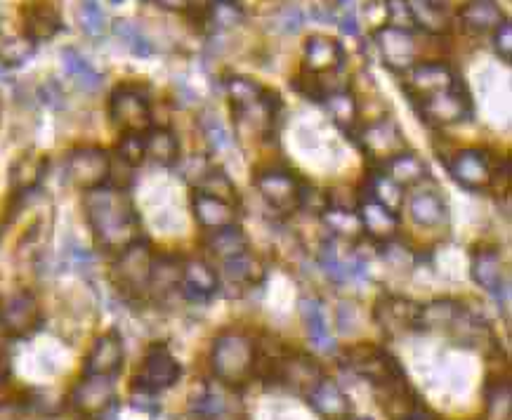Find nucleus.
I'll return each instance as SVG.
<instances>
[{"label": "nucleus", "instance_id": "nucleus-57", "mask_svg": "<svg viewBox=\"0 0 512 420\" xmlns=\"http://www.w3.org/2000/svg\"><path fill=\"white\" fill-rule=\"evenodd\" d=\"M5 74V62H3V59H0V76H3Z\"/></svg>", "mask_w": 512, "mask_h": 420}, {"label": "nucleus", "instance_id": "nucleus-56", "mask_svg": "<svg viewBox=\"0 0 512 420\" xmlns=\"http://www.w3.org/2000/svg\"><path fill=\"white\" fill-rule=\"evenodd\" d=\"M402 420H437V418L432 416V413H428V409H425V406H420L418 411H413L411 416H406Z\"/></svg>", "mask_w": 512, "mask_h": 420}, {"label": "nucleus", "instance_id": "nucleus-46", "mask_svg": "<svg viewBox=\"0 0 512 420\" xmlns=\"http://www.w3.org/2000/svg\"><path fill=\"white\" fill-rule=\"evenodd\" d=\"M116 156L118 161L126 163L128 168H137L140 163L147 159L144 156V133H123L121 142L116 147Z\"/></svg>", "mask_w": 512, "mask_h": 420}, {"label": "nucleus", "instance_id": "nucleus-20", "mask_svg": "<svg viewBox=\"0 0 512 420\" xmlns=\"http://www.w3.org/2000/svg\"><path fill=\"white\" fill-rule=\"evenodd\" d=\"M123 340L116 331L104 333L95 340V345L90 347L88 357H85L83 376H102V378H116L123 369Z\"/></svg>", "mask_w": 512, "mask_h": 420}, {"label": "nucleus", "instance_id": "nucleus-53", "mask_svg": "<svg viewBox=\"0 0 512 420\" xmlns=\"http://www.w3.org/2000/svg\"><path fill=\"white\" fill-rule=\"evenodd\" d=\"M210 168H213V166H210L206 159H199V156H194V159L185 161V166H182V177H185V180H192V182H196V185H199V182L203 180V177H206V173H208Z\"/></svg>", "mask_w": 512, "mask_h": 420}, {"label": "nucleus", "instance_id": "nucleus-51", "mask_svg": "<svg viewBox=\"0 0 512 420\" xmlns=\"http://www.w3.org/2000/svg\"><path fill=\"white\" fill-rule=\"evenodd\" d=\"M303 24L305 17L298 5H286V8L277 15V26L281 31H286V34H295V31L303 29Z\"/></svg>", "mask_w": 512, "mask_h": 420}, {"label": "nucleus", "instance_id": "nucleus-4", "mask_svg": "<svg viewBox=\"0 0 512 420\" xmlns=\"http://www.w3.org/2000/svg\"><path fill=\"white\" fill-rule=\"evenodd\" d=\"M111 123L121 133H147L152 128V104L140 85L121 83L109 97Z\"/></svg>", "mask_w": 512, "mask_h": 420}, {"label": "nucleus", "instance_id": "nucleus-9", "mask_svg": "<svg viewBox=\"0 0 512 420\" xmlns=\"http://www.w3.org/2000/svg\"><path fill=\"white\" fill-rule=\"evenodd\" d=\"M64 175L71 187L90 192V189L107 185L111 177V156L100 147L74 149L64 163Z\"/></svg>", "mask_w": 512, "mask_h": 420}, {"label": "nucleus", "instance_id": "nucleus-52", "mask_svg": "<svg viewBox=\"0 0 512 420\" xmlns=\"http://www.w3.org/2000/svg\"><path fill=\"white\" fill-rule=\"evenodd\" d=\"M494 48H496L498 55H501L503 62L510 64V59H512V24H510V19H505V22L494 31Z\"/></svg>", "mask_w": 512, "mask_h": 420}, {"label": "nucleus", "instance_id": "nucleus-49", "mask_svg": "<svg viewBox=\"0 0 512 420\" xmlns=\"http://www.w3.org/2000/svg\"><path fill=\"white\" fill-rule=\"evenodd\" d=\"M385 8H387V19H390V24L387 26H395V29L413 31V34H416L418 22L416 17H413V12L406 0H387Z\"/></svg>", "mask_w": 512, "mask_h": 420}, {"label": "nucleus", "instance_id": "nucleus-54", "mask_svg": "<svg viewBox=\"0 0 512 420\" xmlns=\"http://www.w3.org/2000/svg\"><path fill=\"white\" fill-rule=\"evenodd\" d=\"M340 29H343L345 34H350V36L359 34V26H357V17H354V10H345V15L340 17Z\"/></svg>", "mask_w": 512, "mask_h": 420}, {"label": "nucleus", "instance_id": "nucleus-31", "mask_svg": "<svg viewBox=\"0 0 512 420\" xmlns=\"http://www.w3.org/2000/svg\"><path fill=\"white\" fill-rule=\"evenodd\" d=\"M45 168H48V159L38 154H24L12 163L10 168V187L15 189V194L36 192L41 185Z\"/></svg>", "mask_w": 512, "mask_h": 420}, {"label": "nucleus", "instance_id": "nucleus-25", "mask_svg": "<svg viewBox=\"0 0 512 420\" xmlns=\"http://www.w3.org/2000/svg\"><path fill=\"white\" fill-rule=\"evenodd\" d=\"M62 29V17L50 3L26 5L22 10V36L31 43H43L55 38Z\"/></svg>", "mask_w": 512, "mask_h": 420}, {"label": "nucleus", "instance_id": "nucleus-23", "mask_svg": "<svg viewBox=\"0 0 512 420\" xmlns=\"http://www.w3.org/2000/svg\"><path fill=\"white\" fill-rule=\"evenodd\" d=\"M192 210L196 222L208 232L236 225V203L218 199V196L201 192V189L192 194Z\"/></svg>", "mask_w": 512, "mask_h": 420}, {"label": "nucleus", "instance_id": "nucleus-1", "mask_svg": "<svg viewBox=\"0 0 512 420\" xmlns=\"http://www.w3.org/2000/svg\"><path fill=\"white\" fill-rule=\"evenodd\" d=\"M83 208L97 246L104 251L121 253L140 239V215L126 189L114 185L90 189L83 196Z\"/></svg>", "mask_w": 512, "mask_h": 420}, {"label": "nucleus", "instance_id": "nucleus-28", "mask_svg": "<svg viewBox=\"0 0 512 420\" xmlns=\"http://www.w3.org/2000/svg\"><path fill=\"white\" fill-rule=\"evenodd\" d=\"M307 402L312 404V409L324 416L326 420H347L352 416V404L345 397V392L333 383V380H321L307 397Z\"/></svg>", "mask_w": 512, "mask_h": 420}, {"label": "nucleus", "instance_id": "nucleus-10", "mask_svg": "<svg viewBox=\"0 0 512 420\" xmlns=\"http://www.w3.org/2000/svg\"><path fill=\"white\" fill-rule=\"evenodd\" d=\"M255 189H258L262 199L267 201L269 208L279 210V213H293L300 208V199H303L305 185L300 177L291 173V170H260L255 175Z\"/></svg>", "mask_w": 512, "mask_h": 420}, {"label": "nucleus", "instance_id": "nucleus-21", "mask_svg": "<svg viewBox=\"0 0 512 420\" xmlns=\"http://www.w3.org/2000/svg\"><path fill=\"white\" fill-rule=\"evenodd\" d=\"M345 50L336 38L310 36L303 52V71L312 76H333L343 69Z\"/></svg>", "mask_w": 512, "mask_h": 420}, {"label": "nucleus", "instance_id": "nucleus-47", "mask_svg": "<svg viewBox=\"0 0 512 420\" xmlns=\"http://www.w3.org/2000/svg\"><path fill=\"white\" fill-rule=\"evenodd\" d=\"M369 194L373 199H378L380 203H385L387 208L395 210L399 203L404 201V194H402V187H397L395 182L387 180L385 175H373L369 180Z\"/></svg>", "mask_w": 512, "mask_h": 420}, {"label": "nucleus", "instance_id": "nucleus-5", "mask_svg": "<svg viewBox=\"0 0 512 420\" xmlns=\"http://www.w3.org/2000/svg\"><path fill=\"white\" fill-rule=\"evenodd\" d=\"M182 376V366L170 354V350L163 343H156L147 350L142 369L133 378V392L135 395L156 397L173 387Z\"/></svg>", "mask_w": 512, "mask_h": 420}, {"label": "nucleus", "instance_id": "nucleus-24", "mask_svg": "<svg viewBox=\"0 0 512 420\" xmlns=\"http://www.w3.org/2000/svg\"><path fill=\"white\" fill-rule=\"evenodd\" d=\"M461 26L472 36H487L501 26L505 19V12L496 0H468L458 12Z\"/></svg>", "mask_w": 512, "mask_h": 420}, {"label": "nucleus", "instance_id": "nucleus-55", "mask_svg": "<svg viewBox=\"0 0 512 420\" xmlns=\"http://www.w3.org/2000/svg\"><path fill=\"white\" fill-rule=\"evenodd\" d=\"M156 3L170 12H187L189 8H192L194 0H156Z\"/></svg>", "mask_w": 512, "mask_h": 420}, {"label": "nucleus", "instance_id": "nucleus-35", "mask_svg": "<svg viewBox=\"0 0 512 420\" xmlns=\"http://www.w3.org/2000/svg\"><path fill=\"white\" fill-rule=\"evenodd\" d=\"M203 246L208 248L210 253L215 255L218 260H229L234 258V255H241L248 251V239L244 234V229L241 227H225V229H215V232H210L206 236V241H203Z\"/></svg>", "mask_w": 512, "mask_h": 420}, {"label": "nucleus", "instance_id": "nucleus-38", "mask_svg": "<svg viewBox=\"0 0 512 420\" xmlns=\"http://www.w3.org/2000/svg\"><path fill=\"white\" fill-rule=\"evenodd\" d=\"M484 399H487L489 420H510V378L489 376L484 385Z\"/></svg>", "mask_w": 512, "mask_h": 420}, {"label": "nucleus", "instance_id": "nucleus-59", "mask_svg": "<svg viewBox=\"0 0 512 420\" xmlns=\"http://www.w3.org/2000/svg\"><path fill=\"white\" fill-rule=\"evenodd\" d=\"M236 3H239V0H236Z\"/></svg>", "mask_w": 512, "mask_h": 420}, {"label": "nucleus", "instance_id": "nucleus-45", "mask_svg": "<svg viewBox=\"0 0 512 420\" xmlns=\"http://www.w3.org/2000/svg\"><path fill=\"white\" fill-rule=\"evenodd\" d=\"M196 189H201V192H206V194L218 196V199H225L229 203H236L234 182L229 180V177L222 173V170H218V168H210L208 173H206V177H203V180L199 182V187H196Z\"/></svg>", "mask_w": 512, "mask_h": 420}, {"label": "nucleus", "instance_id": "nucleus-34", "mask_svg": "<svg viewBox=\"0 0 512 420\" xmlns=\"http://www.w3.org/2000/svg\"><path fill=\"white\" fill-rule=\"evenodd\" d=\"M324 107L331 114L333 123L347 133V137L354 135V130L359 126V107L352 93L347 90H336V93H328L324 97Z\"/></svg>", "mask_w": 512, "mask_h": 420}, {"label": "nucleus", "instance_id": "nucleus-6", "mask_svg": "<svg viewBox=\"0 0 512 420\" xmlns=\"http://www.w3.org/2000/svg\"><path fill=\"white\" fill-rule=\"evenodd\" d=\"M343 362L350 366L354 373H359L361 378L369 380L373 387H380L390 383V380L406 376L402 364H399L390 352L373 343H359L347 347L343 354Z\"/></svg>", "mask_w": 512, "mask_h": 420}, {"label": "nucleus", "instance_id": "nucleus-32", "mask_svg": "<svg viewBox=\"0 0 512 420\" xmlns=\"http://www.w3.org/2000/svg\"><path fill=\"white\" fill-rule=\"evenodd\" d=\"M144 156L152 159L156 166L173 168L180 161V142L166 128H149L144 133Z\"/></svg>", "mask_w": 512, "mask_h": 420}, {"label": "nucleus", "instance_id": "nucleus-2", "mask_svg": "<svg viewBox=\"0 0 512 420\" xmlns=\"http://www.w3.org/2000/svg\"><path fill=\"white\" fill-rule=\"evenodd\" d=\"M255 366V338L246 331H222L210 347V369L220 385L232 387L246 385L253 380Z\"/></svg>", "mask_w": 512, "mask_h": 420}, {"label": "nucleus", "instance_id": "nucleus-17", "mask_svg": "<svg viewBox=\"0 0 512 420\" xmlns=\"http://www.w3.org/2000/svg\"><path fill=\"white\" fill-rule=\"evenodd\" d=\"M281 111V97L274 90L265 88L262 95L253 104H248L244 109L232 111L234 123L239 126L241 133L253 135V137H265L272 135L274 123H277Z\"/></svg>", "mask_w": 512, "mask_h": 420}, {"label": "nucleus", "instance_id": "nucleus-29", "mask_svg": "<svg viewBox=\"0 0 512 420\" xmlns=\"http://www.w3.org/2000/svg\"><path fill=\"white\" fill-rule=\"evenodd\" d=\"M180 277H182V262L177 255L163 253L154 255L152 265V277H149L147 293H152L154 298H166L173 291H180Z\"/></svg>", "mask_w": 512, "mask_h": 420}, {"label": "nucleus", "instance_id": "nucleus-15", "mask_svg": "<svg viewBox=\"0 0 512 420\" xmlns=\"http://www.w3.org/2000/svg\"><path fill=\"white\" fill-rule=\"evenodd\" d=\"M446 168L458 185L470 192H482L494 180V166L484 149H461L454 159L446 161Z\"/></svg>", "mask_w": 512, "mask_h": 420}, {"label": "nucleus", "instance_id": "nucleus-8", "mask_svg": "<svg viewBox=\"0 0 512 420\" xmlns=\"http://www.w3.org/2000/svg\"><path fill=\"white\" fill-rule=\"evenodd\" d=\"M154 251L149 241L137 239L133 244L123 248L114 262V281L123 293L142 295L149 288V277H152Z\"/></svg>", "mask_w": 512, "mask_h": 420}, {"label": "nucleus", "instance_id": "nucleus-19", "mask_svg": "<svg viewBox=\"0 0 512 420\" xmlns=\"http://www.w3.org/2000/svg\"><path fill=\"white\" fill-rule=\"evenodd\" d=\"M357 215H359V222H361V229H364V234H369L373 241H380V244L392 241L399 232L397 210L387 208L385 203L373 199L369 192L361 194Z\"/></svg>", "mask_w": 512, "mask_h": 420}, {"label": "nucleus", "instance_id": "nucleus-3", "mask_svg": "<svg viewBox=\"0 0 512 420\" xmlns=\"http://www.w3.org/2000/svg\"><path fill=\"white\" fill-rule=\"evenodd\" d=\"M411 104L418 111V116L432 128L456 126V123H463L472 114V100L463 78L446 85V88L432 90L428 95L413 97Z\"/></svg>", "mask_w": 512, "mask_h": 420}, {"label": "nucleus", "instance_id": "nucleus-40", "mask_svg": "<svg viewBox=\"0 0 512 420\" xmlns=\"http://www.w3.org/2000/svg\"><path fill=\"white\" fill-rule=\"evenodd\" d=\"M416 17L418 29L430 31V34H442L446 29V10L442 0H406Z\"/></svg>", "mask_w": 512, "mask_h": 420}, {"label": "nucleus", "instance_id": "nucleus-27", "mask_svg": "<svg viewBox=\"0 0 512 420\" xmlns=\"http://www.w3.org/2000/svg\"><path fill=\"white\" fill-rule=\"evenodd\" d=\"M472 279H475L477 286H482L484 291L496 293L508 284V277H505L503 269V258L496 248H477L472 253Z\"/></svg>", "mask_w": 512, "mask_h": 420}, {"label": "nucleus", "instance_id": "nucleus-43", "mask_svg": "<svg viewBox=\"0 0 512 420\" xmlns=\"http://www.w3.org/2000/svg\"><path fill=\"white\" fill-rule=\"evenodd\" d=\"M225 85H227V97H229V104H232V111L244 109L248 104H253L262 95V90H265V85L255 83L253 78H246V76L227 78Z\"/></svg>", "mask_w": 512, "mask_h": 420}, {"label": "nucleus", "instance_id": "nucleus-58", "mask_svg": "<svg viewBox=\"0 0 512 420\" xmlns=\"http://www.w3.org/2000/svg\"><path fill=\"white\" fill-rule=\"evenodd\" d=\"M111 3H114V5H121V3H123V0H111Z\"/></svg>", "mask_w": 512, "mask_h": 420}, {"label": "nucleus", "instance_id": "nucleus-11", "mask_svg": "<svg viewBox=\"0 0 512 420\" xmlns=\"http://www.w3.org/2000/svg\"><path fill=\"white\" fill-rule=\"evenodd\" d=\"M41 305L31 291H17L0 305V331L10 338H29L41 328Z\"/></svg>", "mask_w": 512, "mask_h": 420}, {"label": "nucleus", "instance_id": "nucleus-12", "mask_svg": "<svg viewBox=\"0 0 512 420\" xmlns=\"http://www.w3.org/2000/svg\"><path fill=\"white\" fill-rule=\"evenodd\" d=\"M321 380H324V369H321L317 359L305 352L288 350L286 347L277 371V383L274 385L286 387V390H291L298 397H310V392Z\"/></svg>", "mask_w": 512, "mask_h": 420}, {"label": "nucleus", "instance_id": "nucleus-33", "mask_svg": "<svg viewBox=\"0 0 512 420\" xmlns=\"http://www.w3.org/2000/svg\"><path fill=\"white\" fill-rule=\"evenodd\" d=\"M222 269H225V277L229 284L239 286V288L255 286L265 279V267H262V262L255 258L251 251L234 255V258L225 260L222 262Z\"/></svg>", "mask_w": 512, "mask_h": 420}, {"label": "nucleus", "instance_id": "nucleus-7", "mask_svg": "<svg viewBox=\"0 0 512 420\" xmlns=\"http://www.w3.org/2000/svg\"><path fill=\"white\" fill-rule=\"evenodd\" d=\"M352 140L378 166H385L387 161L409 149L406 137L402 135V128L392 118H378V121L369 123V126H357Z\"/></svg>", "mask_w": 512, "mask_h": 420}, {"label": "nucleus", "instance_id": "nucleus-44", "mask_svg": "<svg viewBox=\"0 0 512 420\" xmlns=\"http://www.w3.org/2000/svg\"><path fill=\"white\" fill-rule=\"evenodd\" d=\"M114 34L128 45V50L133 52V55H137V57L154 55L152 41H149V38L144 36L133 22H128V19H118V22L114 24Z\"/></svg>", "mask_w": 512, "mask_h": 420}, {"label": "nucleus", "instance_id": "nucleus-39", "mask_svg": "<svg viewBox=\"0 0 512 420\" xmlns=\"http://www.w3.org/2000/svg\"><path fill=\"white\" fill-rule=\"evenodd\" d=\"M62 64L67 69V74L71 78H76V83L85 90H97L102 85V74L97 71L93 64L85 59L81 52L74 48H64L62 50Z\"/></svg>", "mask_w": 512, "mask_h": 420}, {"label": "nucleus", "instance_id": "nucleus-41", "mask_svg": "<svg viewBox=\"0 0 512 420\" xmlns=\"http://www.w3.org/2000/svg\"><path fill=\"white\" fill-rule=\"evenodd\" d=\"M203 10H206L203 26L210 24L218 31L232 29V26H236L244 19V15H241V5L236 3V0H213V3H208Z\"/></svg>", "mask_w": 512, "mask_h": 420}, {"label": "nucleus", "instance_id": "nucleus-48", "mask_svg": "<svg viewBox=\"0 0 512 420\" xmlns=\"http://www.w3.org/2000/svg\"><path fill=\"white\" fill-rule=\"evenodd\" d=\"M81 26L90 38H102L104 29H107V17L95 0H83L81 3Z\"/></svg>", "mask_w": 512, "mask_h": 420}, {"label": "nucleus", "instance_id": "nucleus-18", "mask_svg": "<svg viewBox=\"0 0 512 420\" xmlns=\"http://www.w3.org/2000/svg\"><path fill=\"white\" fill-rule=\"evenodd\" d=\"M189 416L194 420H241L239 402L225 385H206L189 399Z\"/></svg>", "mask_w": 512, "mask_h": 420}, {"label": "nucleus", "instance_id": "nucleus-16", "mask_svg": "<svg viewBox=\"0 0 512 420\" xmlns=\"http://www.w3.org/2000/svg\"><path fill=\"white\" fill-rule=\"evenodd\" d=\"M418 314L420 305L404 298V295H380L376 307H373V319L387 336L418 331Z\"/></svg>", "mask_w": 512, "mask_h": 420}, {"label": "nucleus", "instance_id": "nucleus-13", "mask_svg": "<svg viewBox=\"0 0 512 420\" xmlns=\"http://www.w3.org/2000/svg\"><path fill=\"white\" fill-rule=\"evenodd\" d=\"M373 41L378 45L385 67L395 71V74H406V71L420 62L418 41L413 31L395 29V26H380L376 34H373Z\"/></svg>", "mask_w": 512, "mask_h": 420}, {"label": "nucleus", "instance_id": "nucleus-42", "mask_svg": "<svg viewBox=\"0 0 512 420\" xmlns=\"http://www.w3.org/2000/svg\"><path fill=\"white\" fill-rule=\"evenodd\" d=\"M324 222L333 234L343 236V239H359V236L364 234L357 210L326 208L324 210Z\"/></svg>", "mask_w": 512, "mask_h": 420}, {"label": "nucleus", "instance_id": "nucleus-50", "mask_svg": "<svg viewBox=\"0 0 512 420\" xmlns=\"http://www.w3.org/2000/svg\"><path fill=\"white\" fill-rule=\"evenodd\" d=\"M201 130H203V135H206V140L213 152H220V149H225L229 144V135H227L225 126H222L220 118L210 114V111H206V114L201 116Z\"/></svg>", "mask_w": 512, "mask_h": 420}, {"label": "nucleus", "instance_id": "nucleus-37", "mask_svg": "<svg viewBox=\"0 0 512 420\" xmlns=\"http://www.w3.org/2000/svg\"><path fill=\"white\" fill-rule=\"evenodd\" d=\"M300 312H303L307 333H310L314 347L321 352H333V347L336 345H333L331 333H328L324 310H321V305L317 303V300H310V298L300 300Z\"/></svg>", "mask_w": 512, "mask_h": 420}, {"label": "nucleus", "instance_id": "nucleus-14", "mask_svg": "<svg viewBox=\"0 0 512 420\" xmlns=\"http://www.w3.org/2000/svg\"><path fill=\"white\" fill-rule=\"evenodd\" d=\"M69 404L78 416L100 418L104 411L116 406V385L114 378L83 376L69 395Z\"/></svg>", "mask_w": 512, "mask_h": 420}, {"label": "nucleus", "instance_id": "nucleus-26", "mask_svg": "<svg viewBox=\"0 0 512 420\" xmlns=\"http://www.w3.org/2000/svg\"><path fill=\"white\" fill-rule=\"evenodd\" d=\"M409 215L418 227L439 229L449 220V208L435 189H413L409 196Z\"/></svg>", "mask_w": 512, "mask_h": 420}, {"label": "nucleus", "instance_id": "nucleus-30", "mask_svg": "<svg viewBox=\"0 0 512 420\" xmlns=\"http://www.w3.org/2000/svg\"><path fill=\"white\" fill-rule=\"evenodd\" d=\"M383 175L387 180L395 182L397 187H416L428 177V166L420 159L418 154H413L406 149V152L397 154L395 159H390L383 166Z\"/></svg>", "mask_w": 512, "mask_h": 420}, {"label": "nucleus", "instance_id": "nucleus-22", "mask_svg": "<svg viewBox=\"0 0 512 420\" xmlns=\"http://www.w3.org/2000/svg\"><path fill=\"white\" fill-rule=\"evenodd\" d=\"M180 291L189 303H208L220 291V277L206 260L192 258L182 265Z\"/></svg>", "mask_w": 512, "mask_h": 420}, {"label": "nucleus", "instance_id": "nucleus-36", "mask_svg": "<svg viewBox=\"0 0 512 420\" xmlns=\"http://www.w3.org/2000/svg\"><path fill=\"white\" fill-rule=\"evenodd\" d=\"M319 265L326 272V277L331 281H336V284H347L350 279H366V277H369L364 262L357 260V262H350V265H345V262L338 258L336 248H333V246L321 248Z\"/></svg>", "mask_w": 512, "mask_h": 420}]
</instances>
